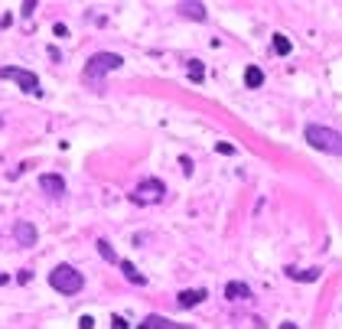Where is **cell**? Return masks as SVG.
I'll list each match as a JSON object with an SVG mask.
<instances>
[{"label": "cell", "instance_id": "14", "mask_svg": "<svg viewBox=\"0 0 342 329\" xmlns=\"http://www.w3.org/2000/svg\"><path fill=\"white\" fill-rule=\"evenodd\" d=\"M118 264H121V271H124V277L131 280V284H143V274L137 271V267H134L131 261H118Z\"/></svg>", "mask_w": 342, "mask_h": 329}, {"label": "cell", "instance_id": "19", "mask_svg": "<svg viewBox=\"0 0 342 329\" xmlns=\"http://www.w3.org/2000/svg\"><path fill=\"white\" fill-rule=\"evenodd\" d=\"M95 323H92V316H81V329H92Z\"/></svg>", "mask_w": 342, "mask_h": 329}, {"label": "cell", "instance_id": "4", "mask_svg": "<svg viewBox=\"0 0 342 329\" xmlns=\"http://www.w3.org/2000/svg\"><path fill=\"white\" fill-rule=\"evenodd\" d=\"M0 78H10V81H17L23 92H30V95H43V88H39V78L33 72H26V68H17V65H7V68H0Z\"/></svg>", "mask_w": 342, "mask_h": 329}, {"label": "cell", "instance_id": "10", "mask_svg": "<svg viewBox=\"0 0 342 329\" xmlns=\"http://www.w3.org/2000/svg\"><path fill=\"white\" fill-rule=\"evenodd\" d=\"M225 297H228V300H248L251 297V287L241 284V280H231V284L225 287Z\"/></svg>", "mask_w": 342, "mask_h": 329}, {"label": "cell", "instance_id": "18", "mask_svg": "<svg viewBox=\"0 0 342 329\" xmlns=\"http://www.w3.org/2000/svg\"><path fill=\"white\" fill-rule=\"evenodd\" d=\"M111 329H127V319L124 316H111Z\"/></svg>", "mask_w": 342, "mask_h": 329}, {"label": "cell", "instance_id": "21", "mask_svg": "<svg viewBox=\"0 0 342 329\" xmlns=\"http://www.w3.org/2000/svg\"><path fill=\"white\" fill-rule=\"evenodd\" d=\"M7 280H10V277H7V274H0V284H7Z\"/></svg>", "mask_w": 342, "mask_h": 329}, {"label": "cell", "instance_id": "11", "mask_svg": "<svg viewBox=\"0 0 342 329\" xmlns=\"http://www.w3.org/2000/svg\"><path fill=\"white\" fill-rule=\"evenodd\" d=\"M287 277H290V280H306V284H313V280H319V271H316V267H306V271L287 267Z\"/></svg>", "mask_w": 342, "mask_h": 329}, {"label": "cell", "instance_id": "1", "mask_svg": "<svg viewBox=\"0 0 342 329\" xmlns=\"http://www.w3.org/2000/svg\"><path fill=\"white\" fill-rule=\"evenodd\" d=\"M306 143L313 150H323V153H332V156H342V134L332 131V127H323V124H306Z\"/></svg>", "mask_w": 342, "mask_h": 329}, {"label": "cell", "instance_id": "3", "mask_svg": "<svg viewBox=\"0 0 342 329\" xmlns=\"http://www.w3.org/2000/svg\"><path fill=\"white\" fill-rule=\"evenodd\" d=\"M124 65V59L118 56V52H95L92 59L85 62V81H101L108 72H114V68H121Z\"/></svg>", "mask_w": 342, "mask_h": 329}, {"label": "cell", "instance_id": "8", "mask_svg": "<svg viewBox=\"0 0 342 329\" xmlns=\"http://www.w3.org/2000/svg\"><path fill=\"white\" fill-rule=\"evenodd\" d=\"M205 297H209V293H205L202 287H196V290H183L180 297H176V303H180L183 310H189V306H199V303H202Z\"/></svg>", "mask_w": 342, "mask_h": 329}, {"label": "cell", "instance_id": "20", "mask_svg": "<svg viewBox=\"0 0 342 329\" xmlns=\"http://www.w3.org/2000/svg\"><path fill=\"white\" fill-rule=\"evenodd\" d=\"M280 329H297V326H293V323H280Z\"/></svg>", "mask_w": 342, "mask_h": 329}, {"label": "cell", "instance_id": "16", "mask_svg": "<svg viewBox=\"0 0 342 329\" xmlns=\"http://www.w3.org/2000/svg\"><path fill=\"white\" fill-rule=\"evenodd\" d=\"M98 255L105 258V261H111V264H114V261H121V258H118V255H114V251H111V244H108L105 238H101V241H98Z\"/></svg>", "mask_w": 342, "mask_h": 329}, {"label": "cell", "instance_id": "2", "mask_svg": "<svg viewBox=\"0 0 342 329\" xmlns=\"http://www.w3.org/2000/svg\"><path fill=\"white\" fill-rule=\"evenodd\" d=\"M49 287L59 290L62 297H75V293H81V287H85V277H81V271H75L72 264H59V267L49 271Z\"/></svg>", "mask_w": 342, "mask_h": 329}, {"label": "cell", "instance_id": "9", "mask_svg": "<svg viewBox=\"0 0 342 329\" xmlns=\"http://www.w3.org/2000/svg\"><path fill=\"white\" fill-rule=\"evenodd\" d=\"M140 329H193V326H180V323H173V319H166V316H147L140 323Z\"/></svg>", "mask_w": 342, "mask_h": 329}, {"label": "cell", "instance_id": "6", "mask_svg": "<svg viewBox=\"0 0 342 329\" xmlns=\"http://www.w3.org/2000/svg\"><path fill=\"white\" fill-rule=\"evenodd\" d=\"M13 238H17V244H23V248H33V244H36V225L33 222H17L13 225Z\"/></svg>", "mask_w": 342, "mask_h": 329}, {"label": "cell", "instance_id": "5", "mask_svg": "<svg viewBox=\"0 0 342 329\" xmlns=\"http://www.w3.org/2000/svg\"><path fill=\"white\" fill-rule=\"evenodd\" d=\"M163 196H166V186H163L160 180H143L140 186L134 189V202H140V205H153V202H160Z\"/></svg>", "mask_w": 342, "mask_h": 329}, {"label": "cell", "instance_id": "13", "mask_svg": "<svg viewBox=\"0 0 342 329\" xmlns=\"http://www.w3.org/2000/svg\"><path fill=\"white\" fill-rule=\"evenodd\" d=\"M183 17H193V20H205V7L202 4H180Z\"/></svg>", "mask_w": 342, "mask_h": 329}, {"label": "cell", "instance_id": "7", "mask_svg": "<svg viewBox=\"0 0 342 329\" xmlns=\"http://www.w3.org/2000/svg\"><path fill=\"white\" fill-rule=\"evenodd\" d=\"M39 189L49 193V196H62L65 193V180H62V176H56V173H43V176H39Z\"/></svg>", "mask_w": 342, "mask_h": 329}, {"label": "cell", "instance_id": "15", "mask_svg": "<svg viewBox=\"0 0 342 329\" xmlns=\"http://www.w3.org/2000/svg\"><path fill=\"white\" fill-rule=\"evenodd\" d=\"M290 49H293V43L277 33V36H274V52H277V56H290Z\"/></svg>", "mask_w": 342, "mask_h": 329}, {"label": "cell", "instance_id": "17", "mask_svg": "<svg viewBox=\"0 0 342 329\" xmlns=\"http://www.w3.org/2000/svg\"><path fill=\"white\" fill-rule=\"evenodd\" d=\"M189 78H193V81H202V78H205V68H202L199 59H193V62H189Z\"/></svg>", "mask_w": 342, "mask_h": 329}, {"label": "cell", "instance_id": "12", "mask_svg": "<svg viewBox=\"0 0 342 329\" xmlns=\"http://www.w3.org/2000/svg\"><path fill=\"white\" fill-rule=\"evenodd\" d=\"M244 85H248V88H261L264 85V72L258 65H248V68H244Z\"/></svg>", "mask_w": 342, "mask_h": 329}]
</instances>
